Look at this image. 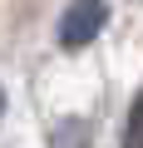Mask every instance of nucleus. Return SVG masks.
<instances>
[{
	"label": "nucleus",
	"mask_w": 143,
	"mask_h": 148,
	"mask_svg": "<svg viewBox=\"0 0 143 148\" xmlns=\"http://www.w3.org/2000/svg\"><path fill=\"white\" fill-rule=\"evenodd\" d=\"M104 25H109V5L104 0H74V5L59 15V45L64 49H84Z\"/></svg>",
	"instance_id": "obj_1"
},
{
	"label": "nucleus",
	"mask_w": 143,
	"mask_h": 148,
	"mask_svg": "<svg viewBox=\"0 0 143 148\" xmlns=\"http://www.w3.org/2000/svg\"><path fill=\"white\" fill-rule=\"evenodd\" d=\"M123 148H143V94H133V104H128V123H123Z\"/></svg>",
	"instance_id": "obj_3"
},
{
	"label": "nucleus",
	"mask_w": 143,
	"mask_h": 148,
	"mask_svg": "<svg viewBox=\"0 0 143 148\" xmlns=\"http://www.w3.org/2000/svg\"><path fill=\"white\" fill-rule=\"evenodd\" d=\"M84 143H89V123H79V119L59 123V133L49 138V148H84Z\"/></svg>",
	"instance_id": "obj_2"
},
{
	"label": "nucleus",
	"mask_w": 143,
	"mask_h": 148,
	"mask_svg": "<svg viewBox=\"0 0 143 148\" xmlns=\"http://www.w3.org/2000/svg\"><path fill=\"white\" fill-rule=\"evenodd\" d=\"M0 114H5V94H0Z\"/></svg>",
	"instance_id": "obj_4"
}]
</instances>
